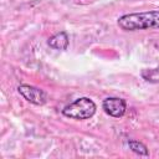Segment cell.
Here are the masks:
<instances>
[{
	"label": "cell",
	"instance_id": "6da1fadb",
	"mask_svg": "<svg viewBox=\"0 0 159 159\" xmlns=\"http://www.w3.org/2000/svg\"><path fill=\"white\" fill-rule=\"evenodd\" d=\"M117 24L124 31L159 29V10L124 14L118 19Z\"/></svg>",
	"mask_w": 159,
	"mask_h": 159
},
{
	"label": "cell",
	"instance_id": "52a82bcc",
	"mask_svg": "<svg viewBox=\"0 0 159 159\" xmlns=\"http://www.w3.org/2000/svg\"><path fill=\"white\" fill-rule=\"evenodd\" d=\"M128 147L132 152H134L135 154H139V155H148L149 152H148V148L139 140H134V139H129L128 140Z\"/></svg>",
	"mask_w": 159,
	"mask_h": 159
},
{
	"label": "cell",
	"instance_id": "8992f818",
	"mask_svg": "<svg viewBox=\"0 0 159 159\" xmlns=\"http://www.w3.org/2000/svg\"><path fill=\"white\" fill-rule=\"evenodd\" d=\"M140 76L149 83H159V66L155 68H144L140 71Z\"/></svg>",
	"mask_w": 159,
	"mask_h": 159
},
{
	"label": "cell",
	"instance_id": "277c9868",
	"mask_svg": "<svg viewBox=\"0 0 159 159\" xmlns=\"http://www.w3.org/2000/svg\"><path fill=\"white\" fill-rule=\"evenodd\" d=\"M102 108L108 116L114 117V118H120L125 113L127 103L123 98L108 97L102 102Z\"/></svg>",
	"mask_w": 159,
	"mask_h": 159
},
{
	"label": "cell",
	"instance_id": "7a4b0ae2",
	"mask_svg": "<svg viewBox=\"0 0 159 159\" xmlns=\"http://www.w3.org/2000/svg\"><path fill=\"white\" fill-rule=\"evenodd\" d=\"M96 109H97L96 103L91 98L81 97V98H77L76 101H73L72 103L67 104L62 109V114L67 118L83 120V119H88V118L93 117L96 113Z\"/></svg>",
	"mask_w": 159,
	"mask_h": 159
},
{
	"label": "cell",
	"instance_id": "3957f363",
	"mask_svg": "<svg viewBox=\"0 0 159 159\" xmlns=\"http://www.w3.org/2000/svg\"><path fill=\"white\" fill-rule=\"evenodd\" d=\"M17 92L30 103L36 106H42L46 103V94L41 88L30 84H20L17 87Z\"/></svg>",
	"mask_w": 159,
	"mask_h": 159
},
{
	"label": "cell",
	"instance_id": "5b68a950",
	"mask_svg": "<svg viewBox=\"0 0 159 159\" xmlns=\"http://www.w3.org/2000/svg\"><path fill=\"white\" fill-rule=\"evenodd\" d=\"M68 35L65 31L57 32L53 36H51L47 41V45L55 50H66L68 47Z\"/></svg>",
	"mask_w": 159,
	"mask_h": 159
}]
</instances>
